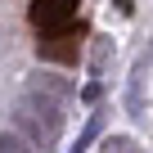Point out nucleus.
Masks as SVG:
<instances>
[{
	"label": "nucleus",
	"instance_id": "obj_1",
	"mask_svg": "<svg viewBox=\"0 0 153 153\" xmlns=\"http://www.w3.org/2000/svg\"><path fill=\"white\" fill-rule=\"evenodd\" d=\"M76 9H81V0H32L27 18L41 36H59L76 23Z\"/></svg>",
	"mask_w": 153,
	"mask_h": 153
},
{
	"label": "nucleus",
	"instance_id": "obj_2",
	"mask_svg": "<svg viewBox=\"0 0 153 153\" xmlns=\"http://www.w3.org/2000/svg\"><path fill=\"white\" fill-rule=\"evenodd\" d=\"M41 54H45V59L76 63V54H81V41H76V36H72V27H68V32H59V36H45V41H41Z\"/></svg>",
	"mask_w": 153,
	"mask_h": 153
}]
</instances>
